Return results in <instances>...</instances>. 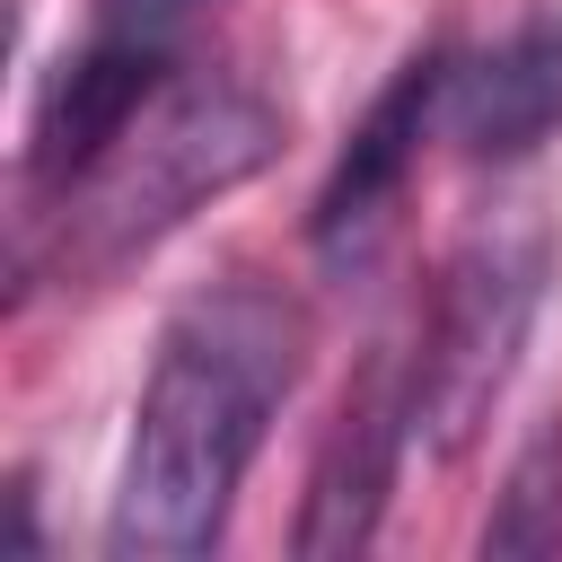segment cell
Instances as JSON below:
<instances>
[{
	"mask_svg": "<svg viewBox=\"0 0 562 562\" xmlns=\"http://www.w3.org/2000/svg\"><path fill=\"white\" fill-rule=\"evenodd\" d=\"M562 123V18H527L448 70V132L465 158H527Z\"/></svg>",
	"mask_w": 562,
	"mask_h": 562,
	"instance_id": "52a82bcc",
	"label": "cell"
},
{
	"mask_svg": "<svg viewBox=\"0 0 562 562\" xmlns=\"http://www.w3.org/2000/svg\"><path fill=\"white\" fill-rule=\"evenodd\" d=\"M158 79H167V35L97 26V44H79V53L44 79V97H35V132H26V176H35V193L61 202V193L140 123V105L158 97Z\"/></svg>",
	"mask_w": 562,
	"mask_h": 562,
	"instance_id": "5b68a950",
	"label": "cell"
},
{
	"mask_svg": "<svg viewBox=\"0 0 562 562\" xmlns=\"http://www.w3.org/2000/svg\"><path fill=\"white\" fill-rule=\"evenodd\" d=\"M272 149H281V114L237 79H184L149 97L140 123L61 193V228H53L61 272H123L211 193L246 184Z\"/></svg>",
	"mask_w": 562,
	"mask_h": 562,
	"instance_id": "7a4b0ae2",
	"label": "cell"
},
{
	"mask_svg": "<svg viewBox=\"0 0 562 562\" xmlns=\"http://www.w3.org/2000/svg\"><path fill=\"white\" fill-rule=\"evenodd\" d=\"M299 360L307 316L272 281H220L167 316L105 518L114 562H193L220 544L272 413L299 386Z\"/></svg>",
	"mask_w": 562,
	"mask_h": 562,
	"instance_id": "6da1fadb",
	"label": "cell"
},
{
	"mask_svg": "<svg viewBox=\"0 0 562 562\" xmlns=\"http://www.w3.org/2000/svg\"><path fill=\"white\" fill-rule=\"evenodd\" d=\"M439 97H448V53H413V61L386 79V97L369 105V123L351 132V149L334 158V176H325V193H316L307 237H316L325 263H360V255L378 246L386 202L404 193V176H413V158H422V123H430Z\"/></svg>",
	"mask_w": 562,
	"mask_h": 562,
	"instance_id": "8992f818",
	"label": "cell"
},
{
	"mask_svg": "<svg viewBox=\"0 0 562 562\" xmlns=\"http://www.w3.org/2000/svg\"><path fill=\"white\" fill-rule=\"evenodd\" d=\"M404 439H413V360L404 351H378L360 369V386L342 395L334 430H325V457L307 474V509H299V553L325 562V553H360L386 518V492H395V465H404Z\"/></svg>",
	"mask_w": 562,
	"mask_h": 562,
	"instance_id": "277c9868",
	"label": "cell"
},
{
	"mask_svg": "<svg viewBox=\"0 0 562 562\" xmlns=\"http://www.w3.org/2000/svg\"><path fill=\"white\" fill-rule=\"evenodd\" d=\"M184 9H202V0H97V26H123V35H167Z\"/></svg>",
	"mask_w": 562,
	"mask_h": 562,
	"instance_id": "9c48e42d",
	"label": "cell"
},
{
	"mask_svg": "<svg viewBox=\"0 0 562 562\" xmlns=\"http://www.w3.org/2000/svg\"><path fill=\"white\" fill-rule=\"evenodd\" d=\"M553 544H562V430H544L509 465V492L483 518V553H553Z\"/></svg>",
	"mask_w": 562,
	"mask_h": 562,
	"instance_id": "ba28073f",
	"label": "cell"
},
{
	"mask_svg": "<svg viewBox=\"0 0 562 562\" xmlns=\"http://www.w3.org/2000/svg\"><path fill=\"white\" fill-rule=\"evenodd\" d=\"M536 307H544V228H474L413 351V439L430 457H457L483 430L527 351Z\"/></svg>",
	"mask_w": 562,
	"mask_h": 562,
	"instance_id": "3957f363",
	"label": "cell"
}]
</instances>
